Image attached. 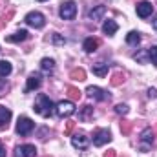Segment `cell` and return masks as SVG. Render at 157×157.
Instances as JSON below:
<instances>
[{"mask_svg":"<svg viewBox=\"0 0 157 157\" xmlns=\"http://www.w3.org/2000/svg\"><path fill=\"white\" fill-rule=\"evenodd\" d=\"M126 42H128L130 46H137V44L141 42V35H139L137 31H130V33L126 35Z\"/></svg>","mask_w":157,"mask_h":157,"instance_id":"obj_24","label":"cell"},{"mask_svg":"<svg viewBox=\"0 0 157 157\" xmlns=\"http://www.w3.org/2000/svg\"><path fill=\"white\" fill-rule=\"evenodd\" d=\"M40 84H42V78H40L39 73H31L29 77H28V86H26V91H33V90H37L40 88Z\"/></svg>","mask_w":157,"mask_h":157,"instance_id":"obj_12","label":"cell"},{"mask_svg":"<svg viewBox=\"0 0 157 157\" xmlns=\"http://www.w3.org/2000/svg\"><path fill=\"white\" fill-rule=\"evenodd\" d=\"M121 132H122V135H128L132 132V122L130 121H122L121 122Z\"/></svg>","mask_w":157,"mask_h":157,"instance_id":"obj_26","label":"cell"},{"mask_svg":"<svg viewBox=\"0 0 157 157\" xmlns=\"http://www.w3.org/2000/svg\"><path fill=\"white\" fill-rule=\"evenodd\" d=\"M57 113H59L60 117H70V115H73V113H75L73 102H71V101H60V102L57 104Z\"/></svg>","mask_w":157,"mask_h":157,"instance_id":"obj_6","label":"cell"},{"mask_svg":"<svg viewBox=\"0 0 157 157\" xmlns=\"http://www.w3.org/2000/svg\"><path fill=\"white\" fill-rule=\"evenodd\" d=\"M37 148L33 144H20L15 148V157H35Z\"/></svg>","mask_w":157,"mask_h":157,"instance_id":"obj_7","label":"cell"},{"mask_svg":"<svg viewBox=\"0 0 157 157\" xmlns=\"http://www.w3.org/2000/svg\"><path fill=\"white\" fill-rule=\"evenodd\" d=\"M148 97H150V99H157V90L155 88H150V90H148Z\"/></svg>","mask_w":157,"mask_h":157,"instance_id":"obj_33","label":"cell"},{"mask_svg":"<svg viewBox=\"0 0 157 157\" xmlns=\"http://www.w3.org/2000/svg\"><path fill=\"white\" fill-rule=\"evenodd\" d=\"M99 40L93 39V37H90V39L84 40V44H82V48H84V51L86 53H93V51H97V48H99Z\"/></svg>","mask_w":157,"mask_h":157,"instance_id":"obj_16","label":"cell"},{"mask_svg":"<svg viewBox=\"0 0 157 157\" xmlns=\"http://www.w3.org/2000/svg\"><path fill=\"white\" fill-rule=\"evenodd\" d=\"M152 24H154V28H155V31H157V18H154V22H152Z\"/></svg>","mask_w":157,"mask_h":157,"instance_id":"obj_36","label":"cell"},{"mask_svg":"<svg viewBox=\"0 0 157 157\" xmlns=\"http://www.w3.org/2000/svg\"><path fill=\"white\" fill-rule=\"evenodd\" d=\"M71 144L75 146V148H78V150H86L88 148V144H90V139L86 137V133H75L73 137H71Z\"/></svg>","mask_w":157,"mask_h":157,"instance_id":"obj_10","label":"cell"},{"mask_svg":"<svg viewBox=\"0 0 157 157\" xmlns=\"http://www.w3.org/2000/svg\"><path fill=\"white\" fill-rule=\"evenodd\" d=\"M115 112H117L119 115H126L130 112V108H128V104H117L115 106Z\"/></svg>","mask_w":157,"mask_h":157,"instance_id":"obj_29","label":"cell"},{"mask_svg":"<svg viewBox=\"0 0 157 157\" xmlns=\"http://www.w3.org/2000/svg\"><path fill=\"white\" fill-rule=\"evenodd\" d=\"M104 13H106V7H104V6H97V7H93V9L90 11V18H91V20H101Z\"/></svg>","mask_w":157,"mask_h":157,"instance_id":"obj_17","label":"cell"},{"mask_svg":"<svg viewBox=\"0 0 157 157\" xmlns=\"http://www.w3.org/2000/svg\"><path fill=\"white\" fill-rule=\"evenodd\" d=\"M102 157H117V154H115V150H110V152H106Z\"/></svg>","mask_w":157,"mask_h":157,"instance_id":"obj_34","label":"cell"},{"mask_svg":"<svg viewBox=\"0 0 157 157\" xmlns=\"http://www.w3.org/2000/svg\"><path fill=\"white\" fill-rule=\"evenodd\" d=\"M124 80H126V75H124V73H121V71H117V73H113V75H112L110 84H112V86H121V84H124Z\"/></svg>","mask_w":157,"mask_h":157,"instance_id":"obj_22","label":"cell"},{"mask_svg":"<svg viewBox=\"0 0 157 157\" xmlns=\"http://www.w3.org/2000/svg\"><path fill=\"white\" fill-rule=\"evenodd\" d=\"M91 119H93V108H91L90 104H84V106L80 108V112H78V121L90 122Z\"/></svg>","mask_w":157,"mask_h":157,"instance_id":"obj_13","label":"cell"},{"mask_svg":"<svg viewBox=\"0 0 157 157\" xmlns=\"http://www.w3.org/2000/svg\"><path fill=\"white\" fill-rule=\"evenodd\" d=\"M40 68H42V71H46V73H53V70H55V60H53V59H42V60H40Z\"/></svg>","mask_w":157,"mask_h":157,"instance_id":"obj_18","label":"cell"},{"mask_svg":"<svg viewBox=\"0 0 157 157\" xmlns=\"http://www.w3.org/2000/svg\"><path fill=\"white\" fill-rule=\"evenodd\" d=\"M35 128V122L29 117H20L18 122H17V133L18 135H29Z\"/></svg>","mask_w":157,"mask_h":157,"instance_id":"obj_4","label":"cell"},{"mask_svg":"<svg viewBox=\"0 0 157 157\" xmlns=\"http://www.w3.org/2000/svg\"><path fill=\"white\" fill-rule=\"evenodd\" d=\"M146 55H148V51H141V53H135V55H133V59H135V60H139V62H144Z\"/></svg>","mask_w":157,"mask_h":157,"instance_id":"obj_31","label":"cell"},{"mask_svg":"<svg viewBox=\"0 0 157 157\" xmlns=\"http://www.w3.org/2000/svg\"><path fill=\"white\" fill-rule=\"evenodd\" d=\"M24 22H26L28 26L35 28V29H42V28L46 26V18H44V15L39 13V11H31V13H28L26 18H24Z\"/></svg>","mask_w":157,"mask_h":157,"instance_id":"obj_2","label":"cell"},{"mask_svg":"<svg viewBox=\"0 0 157 157\" xmlns=\"http://www.w3.org/2000/svg\"><path fill=\"white\" fill-rule=\"evenodd\" d=\"M60 17L64 18V20H71V18H75V15H77V4L73 2V0H66V2H62L60 4Z\"/></svg>","mask_w":157,"mask_h":157,"instance_id":"obj_3","label":"cell"},{"mask_svg":"<svg viewBox=\"0 0 157 157\" xmlns=\"http://www.w3.org/2000/svg\"><path fill=\"white\" fill-rule=\"evenodd\" d=\"M148 57H150V60L157 66V46H152V48L148 49Z\"/></svg>","mask_w":157,"mask_h":157,"instance_id":"obj_27","label":"cell"},{"mask_svg":"<svg viewBox=\"0 0 157 157\" xmlns=\"http://www.w3.org/2000/svg\"><path fill=\"white\" fill-rule=\"evenodd\" d=\"M9 121H11V110L0 104V128H7Z\"/></svg>","mask_w":157,"mask_h":157,"instance_id":"obj_15","label":"cell"},{"mask_svg":"<svg viewBox=\"0 0 157 157\" xmlns=\"http://www.w3.org/2000/svg\"><path fill=\"white\" fill-rule=\"evenodd\" d=\"M70 77L73 78V80H78V82H82V80H86V71H84L82 68H75V70H71Z\"/></svg>","mask_w":157,"mask_h":157,"instance_id":"obj_21","label":"cell"},{"mask_svg":"<svg viewBox=\"0 0 157 157\" xmlns=\"http://www.w3.org/2000/svg\"><path fill=\"white\" fill-rule=\"evenodd\" d=\"M73 128H75V122H73V121H68V122H66V130H64V135H70V133L73 132Z\"/></svg>","mask_w":157,"mask_h":157,"instance_id":"obj_30","label":"cell"},{"mask_svg":"<svg viewBox=\"0 0 157 157\" xmlns=\"http://www.w3.org/2000/svg\"><path fill=\"white\" fill-rule=\"evenodd\" d=\"M29 39V33L26 31V29H18L17 33H13V35H9L7 37V42H24V40Z\"/></svg>","mask_w":157,"mask_h":157,"instance_id":"obj_14","label":"cell"},{"mask_svg":"<svg viewBox=\"0 0 157 157\" xmlns=\"http://www.w3.org/2000/svg\"><path fill=\"white\" fill-rule=\"evenodd\" d=\"M93 73H95L97 77H106V75H108V64H102V62L93 64Z\"/></svg>","mask_w":157,"mask_h":157,"instance_id":"obj_20","label":"cell"},{"mask_svg":"<svg viewBox=\"0 0 157 157\" xmlns=\"http://www.w3.org/2000/svg\"><path fill=\"white\" fill-rule=\"evenodd\" d=\"M86 93H88V97H91L95 101H106V99H110V95L102 88H99V86H88Z\"/></svg>","mask_w":157,"mask_h":157,"instance_id":"obj_8","label":"cell"},{"mask_svg":"<svg viewBox=\"0 0 157 157\" xmlns=\"http://www.w3.org/2000/svg\"><path fill=\"white\" fill-rule=\"evenodd\" d=\"M7 88H9V86H7V82H6L4 78H0V95H4V93L7 91Z\"/></svg>","mask_w":157,"mask_h":157,"instance_id":"obj_32","label":"cell"},{"mask_svg":"<svg viewBox=\"0 0 157 157\" xmlns=\"http://www.w3.org/2000/svg\"><path fill=\"white\" fill-rule=\"evenodd\" d=\"M0 157H6V146L0 143Z\"/></svg>","mask_w":157,"mask_h":157,"instance_id":"obj_35","label":"cell"},{"mask_svg":"<svg viewBox=\"0 0 157 157\" xmlns=\"http://www.w3.org/2000/svg\"><path fill=\"white\" fill-rule=\"evenodd\" d=\"M11 71H13L11 62H7V60H0V77H7Z\"/></svg>","mask_w":157,"mask_h":157,"instance_id":"obj_23","label":"cell"},{"mask_svg":"<svg viewBox=\"0 0 157 157\" xmlns=\"http://www.w3.org/2000/svg\"><path fill=\"white\" fill-rule=\"evenodd\" d=\"M39 2H46V0H39Z\"/></svg>","mask_w":157,"mask_h":157,"instance_id":"obj_37","label":"cell"},{"mask_svg":"<svg viewBox=\"0 0 157 157\" xmlns=\"http://www.w3.org/2000/svg\"><path fill=\"white\" fill-rule=\"evenodd\" d=\"M141 143H143V146H141L143 152H146V150L154 144V130H152V128H144V130L141 132Z\"/></svg>","mask_w":157,"mask_h":157,"instance_id":"obj_9","label":"cell"},{"mask_svg":"<svg viewBox=\"0 0 157 157\" xmlns=\"http://www.w3.org/2000/svg\"><path fill=\"white\" fill-rule=\"evenodd\" d=\"M135 9H137V15H139L141 18H146V17H150V15L154 13V6H152L150 2H146V0H144V2H139Z\"/></svg>","mask_w":157,"mask_h":157,"instance_id":"obj_11","label":"cell"},{"mask_svg":"<svg viewBox=\"0 0 157 157\" xmlns=\"http://www.w3.org/2000/svg\"><path fill=\"white\" fill-rule=\"evenodd\" d=\"M117 29H119V26L113 22V20H106V22L102 24V31H104L106 35H115Z\"/></svg>","mask_w":157,"mask_h":157,"instance_id":"obj_19","label":"cell"},{"mask_svg":"<svg viewBox=\"0 0 157 157\" xmlns=\"http://www.w3.org/2000/svg\"><path fill=\"white\" fill-rule=\"evenodd\" d=\"M110 141H112V133L108 130H104V128L95 130V133H93V144L95 146H102V144H106Z\"/></svg>","mask_w":157,"mask_h":157,"instance_id":"obj_5","label":"cell"},{"mask_svg":"<svg viewBox=\"0 0 157 157\" xmlns=\"http://www.w3.org/2000/svg\"><path fill=\"white\" fill-rule=\"evenodd\" d=\"M68 95H70V99H73V101H78L80 99V91H78V88H75V86H68Z\"/></svg>","mask_w":157,"mask_h":157,"instance_id":"obj_25","label":"cell"},{"mask_svg":"<svg viewBox=\"0 0 157 157\" xmlns=\"http://www.w3.org/2000/svg\"><path fill=\"white\" fill-rule=\"evenodd\" d=\"M51 40H53V44H59V46L66 44V39H64L62 35H59V33H53V35H51Z\"/></svg>","mask_w":157,"mask_h":157,"instance_id":"obj_28","label":"cell"},{"mask_svg":"<svg viewBox=\"0 0 157 157\" xmlns=\"http://www.w3.org/2000/svg\"><path fill=\"white\" fill-rule=\"evenodd\" d=\"M53 102H51V99L48 97V95H44V93H40L39 99H37V102H35V112L42 115V117H51L53 115Z\"/></svg>","mask_w":157,"mask_h":157,"instance_id":"obj_1","label":"cell"}]
</instances>
